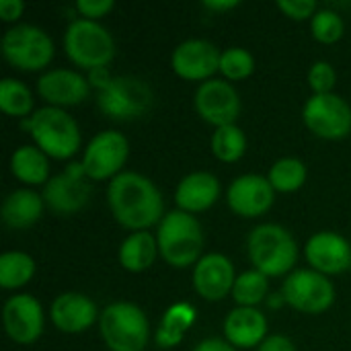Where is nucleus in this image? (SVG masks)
Masks as SVG:
<instances>
[{"label":"nucleus","mask_w":351,"mask_h":351,"mask_svg":"<svg viewBox=\"0 0 351 351\" xmlns=\"http://www.w3.org/2000/svg\"><path fill=\"white\" fill-rule=\"evenodd\" d=\"M107 206L117 224L132 232L158 226L165 218V199L154 181L136 171H123L107 185Z\"/></svg>","instance_id":"1"},{"label":"nucleus","mask_w":351,"mask_h":351,"mask_svg":"<svg viewBox=\"0 0 351 351\" xmlns=\"http://www.w3.org/2000/svg\"><path fill=\"white\" fill-rule=\"evenodd\" d=\"M158 255L165 263L175 269L195 267L204 257V230L199 220L193 214L183 210L167 212L160 224L156 226Z\"/></svg>","instance_id":"2"},{"label":"nucleus","mask_w":351,"mask_h":351,"mask_svg":"<svg viewBox=\"0 0 351 351\" xmlns=\"http://www.w3.org/2000/svg\"><path fill=\"white\" fill-rule=\"evenodd\" d=\"M247 255L253 269L267 278L290 276L298 261V245L282 224H259L247 237Z\"/></svg>","instance_id":"3"},{"label":"nucleus","mask_w":351,"mask_h":351,"mask_svg":"<svg viewBox=\"0 0 351 351\" xmlns=\"http://www.w3.org/2000/svg\"><path fill=\"white\" fill-rule=\"evenodd\" d=\"M25 128L35 146L41 148L49 158L68 160L80 150V128L66 109L45 105L25 119Z\"/></svg>","instance_id":"4"},{"label":"nucleus","mask_w":351,"mask_h":351,"mask_svg":"<svg viewBox=\"0 0 351 351\" xmlns=\"http://www.w3.org/2000/svg\"><path fill=\"white\" fill-rule=\"evenodd\" d=\"M64 51L72 64L90 72L109 68L117 47L113 35L97 21L74 19L64 31Z\"/></svg>","instance_id":"5"},{"label":"nucleus","mask_w":351,"mask_h":351,"mask_svg":"<svg viewBox=\"0 0 351 351\" xmlns=\"http://www.w3.org/2000/svg\"><path fill=\"white\" fill-rule=\"evenodd\" d=\"M99 331L109 351H144L150 339L146 313L134 302H111L101 311Z\"/></svg>","instance_id":"6"},{"label":"nucleus","mask_w":351,"mask_h":351,"mask_svg":"<svg viewBox=\"0 0 351 351\" xmlns=\"http://www.w3.org/2000/svg\"><path fill=\"white\" fill-rule=\"evenodd\" d=\"M4 60L23 72H41L45 70L53 56L56 47L51 37L37 25L19 23L10 27L0 43Z\"/></svg>","instance_id":"7"},{"label":"nucleus","mask_w":351,"mask_h":351,"mask_svg":"<svg viewBox=\"0 0 351 351\" xmlns=\"http://www.w3.org/2000/svg\"><path fill=\"white\" fill-rule=\"evenodd\" d=\"M152 101L154 95L150 86L138 76H113V80L97 95L101 113L115 121H134L144 117L150 111Z\"/></svg>","instance_id":"8"},{"label":"nucleus","mask_w":351,"mask_h":351,"mask_svg":"<svg viewBox=\"0 0 351 351\" xmlns=\"http://www.w3.org/2000/svg\"><path fill=\"white\" fill-rule=\"evenodd\" d=\"M282 302L302 315H323L335 302L333 282L315 269H294L282 286Z\"/></svg>","instance_id":"9"},{"label":"nucleus","mask_w":351,"mask_h":351,"mask_svg":"<svg viewBox=\"0 0 351 351\" xmlns=\"http://www.w3.org/2000/svg\"><path fill=\"white\" fill-rule=\"evenodd\" d=\"M130 158V142L121 132L105 130L97 134L84 148L82 171L88 181H111L121 175Z\"/></svg>","instance_id":"10"},{"label":"nucleus","mask_w":351,"mask_h":351,"mask_svg":"<svg viewBox=\"0 0 351 351\" xmlns=\"http://www.w3.org/2000/svg\"><path fill=\"white\" fill-rule=\"evenodd\" d=\"M90 195H93V187L90 181H86L80 162H74L64 173L53 175L43 185V193H41L45 208L56 216L78 214L80 210L86 208Z\"/></svg>","instance_id":"11"},{"label":"nucleus","mask_w":351,"mask_h":351,"mask_svg":"<svg viewBox=\"0 0 351 351\" xmlns=\"http://www.w3.org/2000/svg\"><path fill=\"white\" fill-rule=\"evenodd\" d=\"M304 125L323 140H343L351 134V107L335 93L313 95L302 107Z\"/></svg>","instance_id":"12"},{"label":"nucleus","mask_w":351,"mask_h":351,"mask_svg":"<svg viewBox=\"0 0 351 351\" xmlns=\"http://www.w3.org/2000/svg\"><path fill=\"white\" fill-rule=\"evenodd\" d=\"M193 107L206 123L214 125V130L232 125L241 115V95L228 80L212 78L195 88Z\"/></svg>","instance_id":"13"},{"label":"nucleus","mask_w":351,"mask_h":351,"mask_svg":"<svg viewBox=\"0 0 351 351\" xmlns=\"http://www.w3.org/2000/svg\"><path fill=\"white\" fill-rule=\"evenodd\" d=\"M2 325L10 341L19 346H33L45 327L41 302L31 294L10 296L2 306Z\"/></svg>","instance_id":"14"},{"label":"nucleus","mask_w":351,"mask_h":351,"mask_svg":"<svg viewBox=\"0 0 351 351\" xmlns=\"http://www.w3.org/2000/svg\"><path fill=\"white\" fill-rule=\"evenodd\" d=\"M220 56L218 45L208 39H185L173 49L171 68L179 78L202 84L220 72Z\"/></svg>","instance_id":"15"},{"label":"nucleus","mask_w":351,"mask_h":351,"mask_svg":"<svg viewBox=\"0 0 351 351\" xmlns=\"http://www.w3.org/2000/svg\"><path fill=\"white\" fill-rule=\"evenodd\" d=\"M274 199L276 189L271 187L269 179L257 173L237 177L226 191L228 208L241 218H259L267 214L274 206Z\"/></svg>","instance_id":"16"},{"label":"nucleus","mask_w":351,"mask_h":351,"mask_svg":"<svg viewBox=\"0 0 351 351\" xmlns=\"http://www.w3.org/2000/svg\"><path fill=\"white\" fill-rule=\"evenodd\" d=\"M37 95L47 107H76L90 95L88 78L70 68H49L37 80Z\"/></svg>","instance_id":"17"},{"label":"nucleus","mask_w":351,"mask_h":351,"mask_svg":"<svg viewBox=\"0 0 351 351\" xmlns=\"http://www.w3.org/2000/svg\"><path fill=\"white\" fill-rule=\"evenodd\" d=\"M304 257L311 269L323 276H339L351 267V245L333 230L315 232L304 245Z\"/></svg>","instance_id":"18"},{"label":"nucleus","mask_w":351,"mask_h":351,"mask_svg":"<svg viewBox=\"0 0 351 351\" xmlns=\"http://www.w3.org/2000/svg\"><path fill=\"white\" fill-rule=\"evenodd\" d=\"M191 282L199 298L208 302H220L226 296H232L237 282L234 265L222 253H208L195 263Z\"/></svg>","instance_id":"19"},{"label":"nucleus","mask_w":351,"mask_h":351,"mask_svg":"<svg viewBox=\"0 0 351 351\" xmlns=\"http://www.w3.org/2000/svg\"><path fill=\"white\" fill-rule=\"evenodd\" d=\"M97 304L80 292H64L56 296L49 308V319L60 333L78 335L88 331L99 321Z\"/></svg>","instance_id":"20"},{"label":"nucleus","mask_w":351,"mask_h":351,"mask_svg":"<svg viewBox=\"0 0 351 351\" xmlns=\"http://www.w3.org/2000/svg\"><path fill=\"white\" fill-rule=\"evenodd\" d=\"M220 181L214 173L208 171H195L185 175L177 189H175V204L177 210H183L187 214H199L210 210L218 197H220Z\"/></svg>","instance_id":"21"},{"label":"nucleus","mask_w":351,"mask_h":351,"mask_svg":"<svg viewBox=\"0 0 351 351\" xmlns=\"http://www.w3.org/2000/svg\"><path fill=\"white\" fill-rule=\"evenodd\" d=\"M224 339L237 350L259 348L267 337V317L259 308L237 306L224 319Z\"/></svg>","instance_id":"22"},{"label":"nucleus","mask_w":351,"mask_h":351,"mask_svg":"<svg viewBox=\"0 0 351 351\" xmlns=\"http://www.w3.org/2000/svg\"><path fill=\"white\" fill-rule=\"evenodd\" d=\"M45 212V202L41 193L33 189H14L2 202V222L10 230H27L35 226Z\"/></svg>","instance_id":"23"},{"label":"nucleus","mask_w":351,"mask_h":351,"mask_svg":"<svg viewBox=\"0 0 351 351\" xmlns=\"http://www.w3.org/2000/svg\"><path fill=\"white\" fill-rule=\"evenodd\" d=\"M10 173L27 187L45 185L49 177V156L35 144L19 146L10 154Z\"/></svg>","instance_id":"24"},{"label":"nucleus","mask_w":351,"mask_h":351,"mask_svg":"<svg viewBox=\"0 0 351 351\" xmlns=\"http://www.w3.org/2000/svg\"><path fill=\"white\" fill-rule=\"evenodd\" d=\"M158 257L156 237L148 230L130 232L119 245V263L130 274H142L154 265Z\"/></svg>","instance_id":"25"},{"label":"nucleus","mask_w":351,"mask_h":351,"mask_svg":"<svg viewBox=\"0 0 351 351\" xmlns=\"http://www.w3.org/2000/svg\"><path fill=\"white\" fill-rule=\"evenodd\" d=\"M195 317H197L195 308L191 304H187V302L171 306L165 313V317H162V321H160V325L156 329V337H154L156 346L162 348V350L177 348L183 341L187 329L195 323Z\"/></svg>","instance_id":"26"},{"label":"nucleus","mask_w":351,"mask_h":351,"mask_svg":"<svg viewBox=\"0 0 351 351\" xmlns=\"http://www.w3.org/2000/svg\"><path fill=\"white\" fill-rule=\"evenodd\" d=\"M35 259L25 251H6L0 255V288L19 290L35 276Z\"/></svg>","instance_id":"27"},{"label":"nucleus","mask_w":351,"mask_h":351,"mask_svg":"<svg viewBox=\"0 0 351 351\" xmlns=\"http://www.w3.org/2000/svg\"><path fill=\"white\" fill-rule=\"evenodd\" d=\"M35 99L31 88L16 80V78H2L0 80V109L8 117L29 119L35 111Z\"/></svg>","instance_id":"28"},{"label":"nucleus","mask_w":351,"mask_h":351,"mask_svg":"<svg viewBox=\"0 0 351 351\" xmlns=\"http://www.w3.org/2000/svg\"><path fill=\"white\" fill-rule=\"evenodd\" d=\"M210 148H212V154L220 160V162H237L245 156L247 152V136L245 132L232 123V125H222V128H216L214 134H212V140H210Z\"/></svg>","instance_id":"29"},{"label":"nucleus","mask_w":351,"mask_h":351,"mask_svg":"<svg viewBox=\"0 0 351 351\" xmlns=\"http://www.w3.org/2000/svg\"><path fill=\"white\" fill-rule=\"evenodd\" d=\"M308 171L306 165L300 158L294 156H284L280 160H276L267 173V179L271 183V187L276 189V193H294L298 191L304 183H306Z\"/></svg>","instance_id":"30"},{"label":"nucleus","mask_w":351,"mask_h":351,"mask_svg":"<svg viewBox=\"0 0 351 351\" xmlns=\"http://www.w3.org/2000/svg\"><path fill=\"white\" fill-rule=\"evenodd\" d=\"M269 292V280L257 269H249L237 276L234 288H232V298L239 306L247 308H257L261 302L267 300Z\"/></svg>","instance_id":"31"},{"label":"nucleus","mask_w":351,"mask_h":351,"mask_svg":"<svg viewBox=\"0 0 351 351\" xmlns=\"http://www.w3.org/2000/svg\"><path fill=\"white\" fill-rule=\"evenodd\" d=\"M311 33L319 43L325 45L337 43L346 33L343 16L331 8H319L317 14L311 19Z\"/></svg>","instance_id":"32"},{"label":"nucleus","mask_w":351,"mask_h":351,"mask_svg":"<svg viewBox=\"0 0 351 351\" xmlns=\"http://www.w3.org/2000/svg\"><path fill=\"white\" fill-rule=\"evenodd\" d=\"M255 72V58L245 47H228L220 56V74L226 80H245Z\"/></svg>","instance_id":"33"},{"label":"nucleus","mask_w":351,"mask_h":351,"mask_svg":"<svg viewBox=\"0 0 351 351\" xmlns=\"http://www.w3.org/2000/svg\"><path fill=\"white\" fill-rule=\"evenodd\" d=\"M306 80H308L313 95H329V93H333L335 84H337V72L329 62L319 60L308 68Z\"/></svg>","instance_id":"34"},{"label":"nucleus","mask_w":351,"mask_h":351,"mask_svg":"<svg viewBox=\"0 0 351 351\" xmlns=\"http://www.w3.org/2000/svg\"><path fill=\"white\" fill-rule=\"evenodd\" d=\"M276 6L292 21H306L317 14V2L315 0H278Z\"/></svg>","instance_id":"35"},{"label":"nucleus","mask_w":351,"mask_h":351,"mask_svg":"<svg viewBox=\"0 0 351 351\" xmlns=\"http://www.w3.org/2000/svg\"><path fill=\"white\" fill-rule=\"evenodd\" d=\"M115 8L113 0H78L76 2V10L80 14V19H88V21H97L107 16L111 10Z\"/></svg>","instance_id":"36"},{"label":"nucleus","mask_w":351,"mask_h":351,"mask_svg":"<svg viewBox=\"0 0 351 351\" xmlns=\"http://www.w3.org/2000/svg\"><path fill=\"white\" fill-rule=\"evenodd\" d=\"M23 12H25L23 0H0V19L4 23H16L23 16Z\"/></svg>","instance_id":"37"},{"label":"nucleus","mask_w":351,"mask_h":351,"mask_svg":"<svg viewBox=\"0 0 351 351\" xmlns=\"http://www.w3.org/2000/svg\"><path fill=\"white\" fill-rule=\"evenodd\" d=\"M257 351H296V346L288 335H267Z\"/></svg>","instance_id":"38"},{"label":"nucleus","mask_w":351,"mask_h":351,"mask_svg":"<svg viewBox=\"0 0 351 351\" xmlns=\"http://www.w3.org/2000/svg\"><path fill=\"white\" fill-rule=\"evenodd\" d=\"M86 78H88L90 88H97V90H103V88L113 80V76L109 74V68H97V70H90Z\"/></svg>","instance_id":"39"},{"label":"nucleus","mask_w":351,"mask_h":351,"mask_svg":"<svg viewBox=\"0 0 351 351\" xmlns=\"http://www.w3.org/2000/svg\"><path fill=\"white\" fill-rule=\"evenodd\" d=\"M193 351H237V348H232L226 339H218V337H210L199 341Z\"/></svg>","instance_id":"40"},{"label":"nucleus","mask_w":351,"mask_h":351,"mask_svg":"<svg viewBox=\"0 0 351 351\" xmlns=\"http://www.w3.org/2000/svg\"><path fill=\"white\" fill-rule=\"evenodd\" d=\"M241 2L239 0H206L204 6L212 12H226V10H232L237 8Z\"/></svg>","instance_id":"41"}]
</instances>
